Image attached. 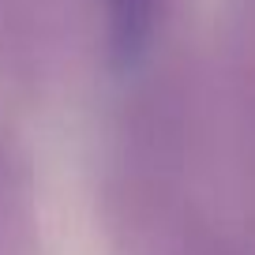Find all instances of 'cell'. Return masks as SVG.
Here are the masks:
<instances>
[{
  "mask_svg": "<svg viewBox=\"0 0 255 255\" xmlns=\"http://www.w3.org/2000/svg\"><path fill=\"white\" fill-rule=\"evenodd\" d=\"M161 0H105V45L117 68H131L158 30Z\"/></svg>",
  "mask_w": 255,
  "mask_h": 255,
  "instance_id": "1",
  "label": "cell"
}]
</instances>
